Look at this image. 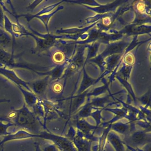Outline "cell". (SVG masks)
Here are the masks:
<instances>
[{
  "mask_svg": "<svg viewBox=\"0 0 151 151\" xmlns=\"http://www.w3.org/2000/svg\"><path fill=\"white\" fill-rule=\"evenodd\" d=\"M124 143L132 147L142 148L151 143V132L144 130H136L130 133L126 139Z\"/></svg>",
  "mask_w": 151,
  "mask_h": 151,
  "instance_id": "277c9868",
  "label": "cell"
},
{
  "mask_svg": "<svg viewBox=\"0 0 151 151\" xmlns=\"http://www.w3.org/2000/svg\"><path fill=\"white\" fill-rule=\"evenodd\" d=\"M53 14H49L47 15H42L36 17L35 18H37L39 20H40L41 22H42L45 26L47 30L48 31V22H49V20H50L51 17L52 16Z\"/></svg>",
  "mask_w": 151,
  "mask_h": 151,
  "instance_id": "ffe728a7",
  "label": "cell"
},
{
  "mask_svg": "<svg viewBox=\"0 0 151 151\" xmlns=\"http://www.w3.org/2000/svg\"><path fill=\"white\" fill-rule=\"evenodd\" d=\"M34 145L35 147V151H42L40 145L38 143H34Z\"/></svg>",
  "mask_w": 151,
  "mask_h": 151,
  "instance_id": "cb8c5ba5",
  "label": "cell"
},
{
  "mask_svg": "<svg viewBox=\"0 0 151 151\" xmlns=\"http://www.w3.org/2000/svg\"><path fill=\"white\" fill-rule=\"evenodd\" d=\"M107 140L113 147L115 151H126V146L124 141L117 133L113 131L110 130L109 132Z\"/></svg>",
  "mask_w": 151,
  "mask_h": 151,
  "instance_id": "30bf717a",
  "label": "cell"
},
{
  "mask_svg": "<svg viewBox=\"0 0 151 151\" xmlns=\"http://www.w3.org/2000/svg\"><path fill=\"white\" fill-rule=\"evenodd\" d=\"M77 129L80 131L84 137L91 141H98L99 137L93 135V132L100 128L89 123L85 119H77L76 121Z\"/></svg>",
  "mask_w": 151,
  "mask_h": 151,
  "instance_id": "5b68a950",
  "label": "cell"
},
{
  "mask_svg": "<svg viewBox=\"0 0 151 151\" xmlns=\"http://www.w3.org/2000/svg\"><path fill=\"white\" fill-rule=\"evenodd\" d=\"M37 138L51 141L60 151H78L72 141L66 137L55 135L48 131L44 130L38 134Z\"/></svg>",
  "mask_w": 151,
  "mask_h": 151,
  "instance_id": "3957f363",
  "label": "cell"
},
{
  "mask_svg": "<svg viewBox=\"0 0 151 151\" xmlns=\"http://www.w3.org/2000/svg\"><path fill=\"white\" fill-rule=\"evenodd\" d=\"M22 151H24V150H22Z\"/></svg>",
  "mask_w": 151,
  "mask_h": 151,
  "instance_id": "f1b7e54d",
  "label": "cell"
},
{
  "mask_svg": "<svg viewBox=\"0 0 151 151\" xmlns=\"http://www.w3.org/2000/svg\"><path fill=\"white\" fill-rule=\"evenodd\" d=\"M102 109H96L95 111L92 112L90 116H91L96 122V126L97 127H100V124L102 123V116H101V113H102Z\"/></svg>",
  "mask_w": 151,
  "mask_h": 151,
  "instance_id": "d6986e66",
  "label": "cell"
},
{
  "mask_svg": "<svg viewBox=\"0 0 151 151\" xmlns=\"http://www.w3.org/2000/svg\"><path fill=\"white\" fill-rule=\"evenodd\" d=\"M17 86L23 95L24 103L29 108H32L38 101V97L32 92L29 91L22 86Z\"/></svg>",
  "mask_w": 151,
  "mask_h": 151,
  "instance_id": "8fae6325",
  "label": "cell"
},
{
  "mask_svg": "<svg viewBox=\"0 0 151 151\" xmlns=\"http://www.w3.org/2000/svg\"><path fill=\"white\" fill-rule=\"evenodd\" d=\"M4 151V148H2V147H0V151Z\"/></svg>",
  "mask_w": 151,
  "mask_h": 151,
  "instance_id": "83f0119b",
  "label": "cell"
},
{
  "mask_svg": "<svg viewBox=\"0 0 151 151\" xmlns=\"http://www.w3.org/2000/svg\"><path fill=\"white\" fill-rule=\"evenodd\" d=\"M106 111L112 112L114 114L115 116L113 119L110 121L102 124V127L107 126L109 124H112L114 123L117 122L118 120L122 119L123 118H127L128 114H127V110L125 109H105Z\"/></svg>",
  "mask_w": 151,
  "mask_h": 151,
  "instance_id": "7c38bea8",
  "label": "cell"
},
{
  "mask_svg": "<svg viewBox=\"0 0 151 151\" xmlns=\"http://www.w3.org/2000/svg\"><path fill=\"white\" fill-rule=\"evenodd\" d=\"M10 101V100L6 99H0V103H3V102H9Z\"/></svg>",
  "mask_w": 151,
  "mask_h": 151,
  "instance_id": "4316f807",
  "label": "cell"
},
{
  "mask_svg": "<svg viewBox=\"0 0 151 151\" xmlns=\"http://www.w3.org/2000/svg\"><path fill=\"white\" fill-rule=\"evenodd\" d=\"M5 15L2 6L0 4V27L3 29H4Z\"/></svg>",
  "mask_w": 151,
  "mask_h": 151,
  "instance_id": "7402d4cb",
  "label": "cell"
},
{
  "mask_svg": "<svg viewBox=\"0 0 151 151\" xmlns=\"http://www.w3.org/2000/svg\"><path fill=\"white\" fill-rule=\"evenodd\" d=\"M13 44V39L11 35L0 27V48L6 50Z\"/></svg>",
  "mask_w": 151,
  "mask_h": 151,
  "instance_id": "5bb4252c",
  "label": "cell"
},
{
  "mask_svg": "<svg viewBox=\"0 0 151 151\" xmlns=\"http://www.w3.org/2000/svg\"><path fill=\"white\" fill-rule=\"evenodd\" d=\"M42 151H60L52 143H45L42 146Z\"/></svg>",
  "mask_w": 151,
  "mask_h": 151,
  "instance_id": "44dd1931",
  "label": "cell"
},
{
  "mask_svg": "<svg viewBox=\"0 0 151 151\" xmlns=\"http://www.w3.org/2000/svg\"><path fill=\"white\" fill-rule=\"evenodd\" d=\"M111 124L107 126L104 129L100 137H99L98 140V151H104L107 140V137L109 132L111 130Z\"/></svg>",
  "mask_w": 151,
  "mask_h": 151,
  "instance_id": "9a60e30c",
  "label": "cell"
},
{
  "mask_svg": "<svg viewBox=\"0 0 151 151\" xmlns=\"http://www.w3.org/2000/svg\"><path fill=\"white\" fill-rule=\"evenodd\" d=\"M3 137V139L0 141V146L2 147L4 146V144L11 140H21L27 139L37 138V134H32L24 130L20 129L14 133H11L7 136Z\"/></svg>",
  "mask_w": 151,
  "mask_h": 151,
  "instance_id": "9c48e42d",
  "label": "cell"
},
{
  "mask_svg": "<svg viewBox=\"0 0 151 151\" xmlns=\"http://www.w3.org/2000/svg\"><path fill=\"white\" fill-rule=\"evenodd\" d=\"M1 121L7 122H11L7 117V118H5V117H0V121Z\"/></svg>",
  "mask_w": 151,
  "mask_h": 151,
  "instance_id": "484cf974",
  "label": "cell"
},
{
  "mask_svg": "<svg viewBox=\"0 0 151 151\" xmlns=\"http://www.w3.org/2000/svg\"><path fill=\"white\" fill-rule=\"evenodd\" d=\"M94 108L92 106L91 103L86 105L83 108L81 109L76 115V119H85L91 116L92 112V109Z\"/></svg>",
  "mask_w": 151,
  "mask_h": 151,
  "instance_id": "2e32d148",
  "label": "cell"
},
{
  "mask_svg": "<svg viewBox=\"0 0 151 151\" xmlns=\"http://www.w3.org/2000/svg\"><path fill=\"white\" fill-rule=\"evenodd\" d=\"M72 141L78 151H92V141L86 138L83 133L77 129Z\"/></svg>",
  "mask_w": 151,
  "mask_h": 151,
  "instance_id": "ba28073f",
  "label": "cell"
},
{
  "mask_svg": "<svg viewBox=\"0 0 151 151\" xmlns=\"http://www.w3.org/2000/svg\"><path fill=\"white\" fill-rule=\"evenodd\" d=\"M32 112L38 118L40 119L41 117L44 118L45 116V109L41 103V100L40 98H39L38 102L32 108Z\"/></svg>",
  "mask_w": 151,
  "mask_h": 151,
  "instance_id": "e0dca14e",
  "label": "cell"
},
{
  "mask_svg": "<svg viewBox=\"0 0 151 151\" xmlns=\"http://www.w3.org/2000/svg\"><path fill=\"white\" fill-rule=\"evenodd\" d=\"M92 151H98V144L94 145L92 147Z\"/></svg>",
  "mask_w": 151,
  "mask_h": 151,
  "instance_id": "d4e9b609",
  "label": "cell"
},
{
  "mask_svg": "<svg viewBox=\"0 0 151 151\" xmlns=\"http://www.w3.org/2000/svg\"><path fill=\"white\" fill-rule=\"evenodd\" d=\"M130 124L129 122H116L111 124V130L116 133L127 135L130 131Z\"/></svg>",
  "mask_w": 151,
  "mask_h": 151,
  "instance_id": "4fadbf2b",
  "label": "cell"
},
{
  "mask_svg": "<svg viewBox=\"0 0 151 151\" xmlns=\"http://www.w3.org/2000/svg\"><path fill=\"white\" fill-rule=\"evenodd\" d=\"M0 75L4 76L6 78L16 85L17 86H22L28 91L32 92L28 87L26 82L21 79L13 70L0 67Z\"/></svg>",
  "mask_w": 151,
  "mask_h": 151,
  "instance_id": "52a82bcc",
  "label": "cell"
},
{
  "mask_svg": "<svg viewBox=\"0 0 151 151\" xmlns=\"http://www.w3.org/2000/svg\"><path fill=\"white\" fill-rule=\"evenodd\" d=\"M44 1H35L32 3H31L30 5H29V6H28L26 8V9L29 10L33 11L36 8V6H37L38 5L40 4L41 2H44Z\"/></svg>",
  "mask_w": 151,
  "mask_h": 151,
  "instance_id": "603a6c76",
  "label": "cell"
},
{
  "mask_svg": "<svg viewBox=\"0 0 151 151\" xmlns=\"http://www.w3.org/2000/svg\"><path fill=\"white\" fill-rule=\"evenodd\" d=\"M21 55H15L14 54L9 52L5 50L0 48V67L13 70L14 68H24L32 70L36 73L42 70L43 67L24 62H18L16 60Z\"/></svg>",
  "mask_w": 151,
  "mask_h": 151,
  "instance_id": "7a4b0ae2",
  "label": "cell"
},
{
  "mask_svg": "<svg viewBox=\"0 0 151 151\" xmlns=\"http://www.w3.org/2000/svg\"><path fill=\"white\" fill-rule=\"evenodd\" d=\"M8 118L20 129L24 130L30 133L39 134L42 129H46L44 124L25 103L19 109H12Z\"/></svg>",
  "mask_w": 151,
  "mask_h": 151,
  "instance_id": "6da1fadb",
  "label": "cell"
},
{
  "mask_svg": "<svg viewBox=\"0 0 151 151\" xmlns=\"http://www.w3.org/2000/svg\"><path fill=\"white\" fill-rule=\"evenodd\" d=\"M4 121H0V137H4L11 134L8 132V129L10 127L15 126L14 124L11 122H4Z\"/></svg>",
  "mask_w": 151,
  "mask_h": 151,
  "instance_id": "ac0fdd59",
  "label": "cell"
},
{
  "mask_svg": "<svg viewBox=\"0 0 151 151\" xmlns=\"http://www.w3.org/2000/svg\"><path fill=\"white\" fill-rule=\"evenodd\" d=\"M49 78V76H46L44 78L36 79L30 82H26V83L28 87L32 91L37 97H40V99H42V96H44L46 91Z\"/></svg>",
  "mask_w": 151,
  "mask_h": 151,
  "instance_id": "8992f818",
  "label": "cell"
}]
</instances>
